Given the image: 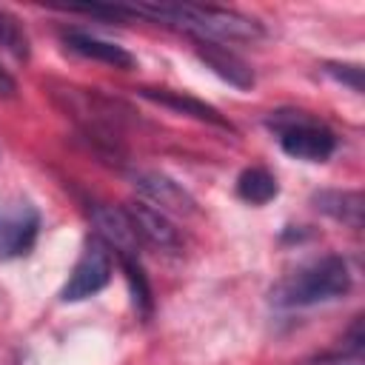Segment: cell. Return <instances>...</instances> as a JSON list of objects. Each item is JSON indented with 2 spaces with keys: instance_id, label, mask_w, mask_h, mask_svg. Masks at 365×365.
Segmentation results:
<instances>
[{
  "instance_id": "6da1fadb",
  "label": "cell",
  "mask_w": 365,
  "mask_h": 365,
  "mask_svg": "<svg viewBox=\"0 0 365 365\" xmlns=\"http://www.w3.org/2000/svg\"><path fill=\"white\" fill-rule=\"evenodd\" d=\"M125 9H128V17H148L154 23L182 29L202 43L262 37V26L254 17L240 14L234 9L197 6V3H143V6H125Z\"/></svg>"
},
{
  "instance_id": "7a4b0ae2",
  "label": "cell",
  "mask_w": 365,
  "mask_h": 365,
  "mask_svg": "<svg viewBox=\"0 0 365 365\" xmlns=\"http://www.w3.org/2000/svg\"><path fill=\"white\" fill-rule=\"evenodd\" d=\"M351 291V271L348 262L342 257H322L314 259L311 265L299 268L297 274H291L288 279H282L277 285V291L271 294L277 305L285 308H305V305H317V302H331L339 299Z\"/></svg>"
},
{
  "instance_id": "3957f363",
  "label": "cell",
  "mask_w": 365,
  "mask_h": 365,
  "mask_svg": "<svg viewBox=\"0 0 365 365\" xmlns=\"http://www.w3.org/2000/svg\"><path fill=\"white\" fill-rule=\"evenodd\" d=\"M268 125L277 131L282 151L294 160L325 163L336 151V137L328 125L308 117L305 111H277Z\"/></svg>"
},
{
  "instance_id": "277c9868",
  "label": "cell",
  "mask_w": 365,
  "mask_h": 365,
  "mask_svg": "<svg viewBox=\"0 0 365 365\" xmlns=\"http://www.w3.org/2000/svg\"><path fill=\"white\" fill-rule=\"evenodd\" d=\"M111 279V251L103 240L91 237L74 265V271L68 274V282L63 285L60 297L66 302H80L88 299L94 294H100Z\"/></svg>"
},
{
  "instance_id": "5b68a950",
  "label": "cell",
  "mask_w": 365,
  "mask_h": 365,
  "mask_svg": "<svg viewBox=\"0 0 365 365\" xmlns=\"http://www.w3.org/2000/svg\"><path fill=\"white\" fill-rule=\"evenodd\" d=\"M40 231V214L31 202L0 208V259H14L31 251Z\"/></svg>"
},
{
  "instance_id": "8992f818",
  "label": "cell",
  "mask_w": 365,
  "mask_h": 365,
  "mask_svg": "<svg viewBox=\"0 0 365 365\" xmlns=\"http://www.w3.org/2000/svg\"><path fill=\"white\" fill-rule=\"evenodd\" d=\"M125 214L131 220L134 234L143 237L148 245H154L160 251H180L182 248V234L160 208H151L145 202H131L125 208Z\"/></svg>"
},
{
  "instance_id": "52a82bcc",
  "label": "cell",
  "mask_w": 365,
  "mask_h": 365,
  "mask_svg": "<svg viewBox=\"0 0 365 365\" xmlns=\"http://www.w3.org/2000/svg\"><path fill=\"white\" fill-rule=\"evenodd\" d=\"M91 222L97 228V240H103L108 245V251L114 248V254L120 259L125 257H137V234L131 228V220L123 208L114 205H94L91 208Z\"/></svg>"
},
{
  "instance_id": "ba28073f",
  "label": "cell",
  "mask_w": 365,
  "mask_h": 365,
  "mask_svg": "<svg viewBox=\"0 0 365 365\" xmlns=\"http://www.w3.org/2000/svg\"><path fill=\"white\" fill-rule=\"evenodd\" d=\"M134 188L148 197L154 205H160V211H174V214H194V197L180 185L174 182L171 177L165 174H157V171H137L134 174Z\"/></svg>"
},
{
  "instance_id": "9c48e42d",
  "label": "cell",
  "mask_w": 365,
  "mask_h": 365,
  "mask_svg": "<svg viewBox=\"0 0 365 365\" xmlns=\"http://www.w3.org/2000/svg\"><path fill=\"white\" fill-rule=\"evenodd\" d=\"M197 57L214 71L220 74L225 83L237 86V88H251L254 86V71L248 68V63H242L237 54H231L228 48L217 46V43H202L197 40Z\"/></svg>"
},
{
  "instance_id": "30bf717a",
  "label": "cell",
  "mask_w": 365,
  "mask_h": 365,
  "mask_svg": "<svg viewBox=\"0 0 365 365\" xmlns=\"http://www.w3.org/2000/svg\"><path fill=\"white\" fill-rule=\"evenodd\" d=\"M63 40H66V46L74 51V54H80V57H88V60H100V63H108V66H114V68H131L134 66V54L131 51H125L123 46H117V43H108V40H100V37H94V34H86V31H66L63 34Z\"/></svg>"
},
{
  "instance_id": "8fae6325",
  "label": "cell",
  "mask_w": 365,
  "mask_h": 365,
  "mask_svg": "<svg viewBox=\"0 0 365 365\" xmlns=\"http://www.w3.org/2000/svg\"><path fill=\"white\" fill-rule=\"evenodd\" d=\"M140 94H143L145 100L160 103V106H165V108H174V111H180V114L197 117V120L211 123V125H220V128H231V123H225L214 106H208V103H202V100H197V97H188V94H182V91H165V88H140Z\"/></svg>"
},
{
  "instance_id": "7c38bea8",
  "label": "cell",
  "mask_w": 365,
  "mask_h": 365,
  "mask_svg": "<svg viewBox=\"0 0 365 365\" xmlns=\"http://www.w3.org/2000/svg\"><path fill=\"white\" fill-rule=\"evenodd\" d=\"M314 205L322 214L334 217L336 222L362 228V194L359 191H319L314 194Z\"/></svg>"
},
{
  "instance_id": "4fadbf2b",
  "label": "cell",
  "mask_w": 365,
  "mask_h": 365,
  "mask_svg": "<svg viewBox=\"0 0 365 365\" xmlns=\"http://www.w3.org/2000/svg\"><path fill=\"white\" fill-rule=\"evenodd\" d=\"M277 180L265 171V168H245L237 177V194L240 200L251 202V205H265L277 197Z\"/></svg>"
},
{
  "instance_id": "5bb4252c",
  "label": "cell",
  "mask_w": 365,
  "mask_h": 365,
  "mask_svg": "<svg viewBox=\"0 0 365 365\" xmlns=\"http://www.w3.org/2000/svg\"><path fill=\"white\" fill-rule=\"evenodd\" d=\"M0 46L17 57V60H26L29 57V37L20 26V20L14 14H9L6 9H0Z\"/></svg>"
},
{
  "instance_id": "9a60e30c",
  "label": "cell",
  "mask_w": 365,
  "mask_h": 365,
  "mask_svg": "<svg viewBox=\"0 0 365 365\" xmlns=\"http://www.w3.org/2000/svg\"><path fill=\"white\" fill-rule=\"evenodd\" d=\"M120 262H123L125 279H128V285H131V299H134L137 311L148 314V311H151V288H148V279H145V274H143L140 259H137V257H125V259H120Z\"/></svg>"
},
{
  "instance_id": "2e32d148",
  "label": "cell",
  "mask_w": 365,
  "mask_h": 365,
  "mask_svg": "<svg viewBox=\"0 0 365 365\" xmlns=\"http://www.w3.org/2000/svg\"><path fill=\"white\" fill-rule=\"evenodd\" d=\"M325 71H328L334 80L351 86L354 91H362V68H359V66H336V63H328Z\"/></svg>"
},
{
  "instance_id": "e0dca14e",
  "label": "cell",
  "mask_w": 365,
  "mask_h": 365,
  "mask_svg": "<svg viewBox=\"0 0 365 365\" xmlns=\"http://www.w3.org/2000/svg\"><path fill=\"white\" fill-rule=\"evenodd\" d=\"M305 365H365V359H362V351H345L342 348L336 354H325V356L311 359Z\"/></svg>"
},
{
  "instance_id": "ac0fdd59",
  "label": "cell",
  "mask_w": 365,
  "mask_h": 365,
  "mask_svg": "<svg viewBox=\"0 0 365 365\" xmlns=\"http://www.w3.org/2000/svg\"><path fill=\"white\" fill-rule=\"evenodd\" d=\"M14 91H17V83H14V77L0 66V97H14Z\"/></svg>"
}]
</instances>
